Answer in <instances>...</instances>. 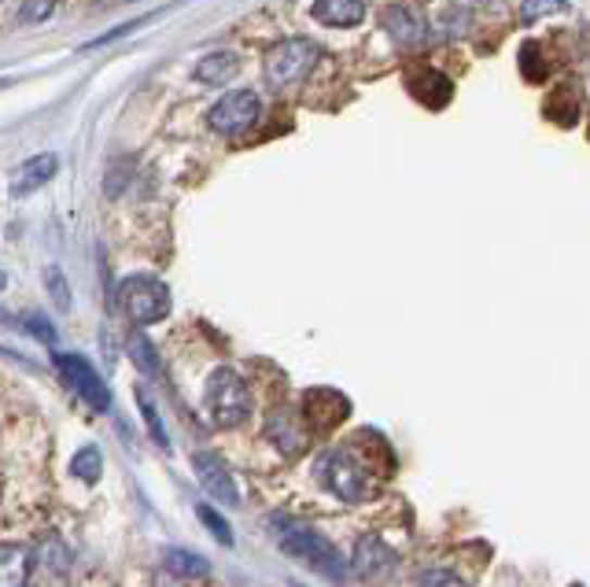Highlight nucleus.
<instances>
[{
  "mask_svg": "<svg viewBox=\"0 0 590 587\" xmlns=\"http://www.w3.org/2000/svg\"><path fill=\"white\" fill-rule=\"evenodd\" d=\"M420 587H469V584L451 570H428L420 573Z\"/></svg>",
  "mask_w": 590,
  "mask_h": 587,
  "instance_id": "obj_28",
  "label": "nucleus"
},
{
  "mask_svg": "<svg viewBox=\"0 0 590 587\" xmlns=\"http://www.w3.org/2000/svg\"><path fill=\"white\" fill-rule=\"evenodd\" d=\"M561 12H568V0H524V4H520L524 23H539V18L561 15Z\"/></svg>",
  "mask_w": 590,
  "mask_h": 587,
  "instance_id": "obj_23",
  "label": "nucleus"
},
{
  "mask_svg": "<svg viewBox=\"0 0 590 587\" xmlns=\"http://www.w3.org/2000/svg\"><path fill=\"white\" fill-rule=\"evenodd\" d=\"M30 570L34 554L23 544H0V587H26Z\"/></svg>",
  "mask_w": 590,
  "mask_h": 587,
  "instance_id": "obj_16",
  "label": "nucleus"
},
{
  "mask_svg": "<svg viewBox=\"0 0 590 587\" xmlns=\"http://www.w3.org/2000/svg\"><path fill=\"white\" fill-rule=\"evenodd\" d=\"M4 288H8V274L0 270V292H4Z\"/></svg>",
  "mask_w": 590,
  "mask_h": 587,
  "instance_id": "obj_30",
  "label": "nucleus"
},
{
  "mask_svg": "<svg viewBox=\"0 0 590 587\" xmlns=\"http://www.w3.org/2000/svg\"><path fill=\"white\" fill-rule=\"evenodd\" d=\"M259 115H262V100L251 89H237V92H229V97H222L218 104L208 111V126L214 134L233 137V134H243V129L255 126Z\"/></svg>",
  "mask_w": 590,
  "mask_h": 587,
  "instance_id": "obj_7",
  "label": "nucleus"
},
{
  "mask_svg": "<svg viewBox=\"0 0 590 587\" xmlns=\"http://www.w3.org/2000/svg\"><path fill=\"white\" fill-rule=\"evenodd\" d=\"M166 570L174 576H181V580H200V576L211 573V562L192 551H181V547H174V551H166Z\"/></svg>",
  "mask_w": 590,
  "mask_h": 587,
  "instance_id": "obj_18",
  "label": "nucleus"
},
{
  "mask_svg": "<svg viewBox=\"0 0 590 587\" xmlns=\"http://www.w3.org/2000/svg\"><path fill=\"white\" fill-rule=\"evenodd\" d=\"M55 174H60V155H52V152L30 155V160H26L12 174V196H15V200H23V196L45 189V185H49Z\"/></svg>",
  "mask_w": 590,
  "mask_h": 587,
  "instance_id": "obj_13",
  "label": "nucleus"
},
{
  "mask_svg": "<svg viewBox=\"0 0 590 587\" xmlns=\"http://www.w3.org/2000/svg\"><path fill=\"white\" fill-rule=\"evenodd\" d=\"M311 436L314 428L306 425V417L299 410L280 407L266 417V440L277 447L285 459H299V454L311 451Z\"/></svg>",
  "mask_w": 590,
  "mask_h": 587,
  "instance_id": "obj_8",
  "label": "nucleus"
},
{
  "mask_svg": "<svg viewBox=\"0 0 590 587\" xmlns=\"http://www.w3.org/2000/svg\"><path fill=\"white\" fill-rule=\"evenodd\" d=\"M237 55L233 52H208L200 63H196V82L203 86H226V82L237 78Z\"/></svg>",
  "mask_w": 590,
  "mask_h": 587,
  "instance_id": "obj_17",
  "label": "nucleus"
},
{
  "mask_svg": "<svg viewBox=\"0 0 590 587\" xmlns=\"http://www.w3.org/2000/svg\"><path fill=\"white\" fill-rule=\"evenodd\" d=\"M274 533H277L280 551L288 558H296V562H303L306 570H314L317 576H329L336 584L348 580V562H343L340 551H336L322 533L299 525V521H277Z\"/></svg>",
  "mask_w": 590,
  "mask_h": 587,
  "instance_id": "obj_1",
  "label": "nucleus"
},
{
  "mask_svg": "<svg viewBox=\"0 0 590 587\" xmlns=\"http://www.w3.org/2000/svg\"><path fill=\"white\" fill-rule=\"evenodd\" d=\"M380 26L388 30V37L406 45V49H417V45L428 41V23L414 4H388L380 15Z\"/></svg>",
  "mask_w": 590,
  "mask_h": 587,
  "instance_id": "obj_11",
  "label": "nucleus"
},
{
  "mask_svg": "<svg viewBox=\"0 0 590 587\" xmlns=\"http://www.w3.org/2000/svg\"><path fill=\"white\" fill-rule=\"evenodd\" d=\"M196 514H200L203 528H208V533L218 539L222 547H233V528H229V521L218 514V510L208 507V502H200V507H196Z\"/></svg>",
  "mask_w": 590,
  "mask_h": 587,
  "instance_id": "obj_20",
  "label": "nucleus"
},
{
  "mask_svg": "<svg viewBox=\"0 0 590 587\" xmlns=\"http://www.w3.org/2000/svg\"><path fill=\"white\" fill-rule=\"evenodd\" d=\"M192 470H196V480H200V488L208 491L211 499L226 502V507H237L240 496H237V480H233L229 465L218 459V454L211 451H196L192 454Z\"/></svg>",
  "mask_w": 590,
  "mask_h": 587,
  "instance_id": "obj_10",
  "label": "nucleus"
},
{
  "mask_svg": "<svg viewBox=\"0 0 590 587\" xmlns=\"http://www.w3.org/2000/svg\"><path fill=\"white\" fill-rule=\"evenodd\" d=\"M317 477H322L325 488L332 491L336 499L343 502H365L373 496V484H369V473L365 465L354 459L351 451H329L317 465Z\"/></svg>",
  "mask_w": 590,
  "mask_h": 587,
  "instance_id": "obj_5",
  "label": "nucleus"
},
{
  "mask_svg": "<svg viewBox=\"0 0 590 587\" xmlns=\"http://www.w3.org/2000/svg\"><path fill=\"white\" fill-rule=\"evenodd\" d=\"M45 288H49L55 311L67 314V311H71V285H67V277H63V270H60V266H49V270H45Z\"/></svg>",
  "mask_w": 590,
  "mask_h": 587,
  "instance_id": "obj_21",
  "label": "nucleus"
},
{
  "mask_svg": "<svg viewBox=\"0 0 590 587\" xmlns=\"http://www.w3.org/2000/svg\"><path fill=\"white\" fill-rule=\"evenodd\" d=\"M52 12H55V0H26L18 18H23V23H45V18H52Z\"/></svg>",
  "mask_w": 590,
  "mask_h": 587,
  "instance_id": "obj_27",
  "label": "nucleus"
},
{
  "mask_svg": "<svg viewBox=\"0 0 590 587\" xmlns=\"http://www.w3.org/2000/svg\"><path fill=\"white\" fill-rule=\"evenodd\" d=\"M148 18H134V23H122V26H115V30H108V34H100L97 41H89L86 45V52H92V49H104V45H115V41H122L126 34H134V30H140Z\"/></svg>",
  "mask_w": 590,
  "mask_h": 587,
  "instance_id": "obj_25",
  "label": "nucleus"
},
{
  "mask_svg": "<svg viewBox=\"0 0 590 587\" xmlns=\"http://www.w3.org/2000/svg\"><path fill=\"white\" fill-rule=\"evenodd\" d=\"M314 18L332 30H351L365 18V0H314Z\"/></svg>",
  "mask_w": 590,
  "mask_h": 587,
  "instance_id": "obj_15",
  "label": "nucleus"
},
{
  "mask_svg": "<svg viewBox=\"0 0 590 587\" xmlns=\"http://www.w3.org/2000/svg\"><path fill=\"white\" fill-rule=\"evenodd\" d=\"M118 303L137 325H155L171 314V288L152 274H129L118 285Z\"/></svg>",
  "mask_w": 590,
  "mask_h": 587,
  "instance_id": "obj_4",
  "label": "nucleus"
},
{
  "mask_svg": "<svg viewBox=\"0 0 590 587\" xmlns=\"http://www.w3.org/2000/svg\"><path fill=\"white\" fill-rule=\"evenodd\" d=\"M351 414V403L332 388H311L303 403V417L311 428H336Z\"/></svg>",
  "mask_w": 590,
  "mask_h": 587,
  "instance_id": "obj_12",
  "label": "nucleus"
},
{
  "mask_svg": "<svg viewBox=\"0 0 590 587\" xmlns=\"http://www.w3.org/2000/svg\"><path fill=\"white\" fill-rule=\"evenodd\" d=\"M399 570V554L380 536H362L351 554V573L365 584H384Z\"/></svg>",
  "mask_w": 590,
  "mask_h": 587,
  "instance_id": "obj_9",
  "label": "nucleus"
},
{
  "mask_svg": "<svg viewBox=\"0 0 590 587\" xmlns=\"http://www.w3.org/2000/svg\"><path fill=\"white\" fill-rule=\"evenodd\" d=\"M55 370H60V377L67 380L74 396L81 399V403H89L92 410H111V391L104 385V377L97 374V366H92L89 359L81 355H52Z\"/></svg>",
  "mask_w": 590,
  "mask_h": 587,
  "instance_id": "obj_6",
  "label": "nucleus"
},
{
  "mask_svg": "<svg viewBox=\"0 0 590 587\" xmlns=\"http://www.w3.org/2000/svg\"><path fill=\"white\" fill-rule=\"evenodd\" d=\"M74 473H78L86 484H97L100 473H104V465H100V447H81L78 459H74Z\"/></svg>",
  "mask_w": 590,
  "mask_h": 587,
  "instance_id": "obj_22",
  "label": "nucleus"
},
{
  "mask_svg": "<svg viewBox=\"0 0 590 587\" xmlns=\"http://www.w3.org/2000/svg\"><path fill=\"white\" fill-rule=\"evenodd\" d=\"M203 403L214 428H240L251 417V388L233 366H218L203 385Z\"/></svg>",
  "mask_w": 590,
  "mask_h": 587,
  "instance_id": "obj_3",
  "label": "nucleus"
},
{
  "mask_svg": "<svg viewBox=\"0 0 590 587\" xmlns=\"http://www.w3.org/2000/svg\"><path fill=\"white\" fill-rule=\"evenodd\" d=\"M406 89L414 92L425 108H447L454 97V86L447 74H439L436 67H417L406 74Z\"/></svg>",
  "mask_w": 590,
  "mask_h": 587,
  "instance_id": "obj_14",
  "label": "nucleus"
},
{
  "mask_svg": "<svg viewBox=\"0 0 590 587\" xmlns=\"http://www.w3.org/2000/svg\"><path fill=\"white\" fill-rule=\"evenodd\" d=\"M129 359L140 366V374H148V377H159V355H155V348H152V340L148 337H140V333H134L129 337Z\"/></svg>",
  "mask_w": 590,
  "mask_h": 587,
  "instance_id": "obj_19",
  "label": "nucleus"
},
{
  "mask_svg": "<svg viewBox=\"0 0 590 587\" xmlns=\"http://www.w3.org/2000/svg\"><path fill=\"white\" fill-rule=\"evenodd\" d=\"M4 322H12V325H18V329H26L30 337H37V340H45V344H55V329L45 319H4Z\"/></svg>",
  "mask_w": 590,
  "mask_h": 587,
  "instance_id": "obj_26",
  "label": "nucleus"
},
{
  "mask_svg": "<svg viewBox=\"0 0 590 587\" xmlns=\"http://www.w3.org/2000/svg\"><path fill=\"white\" fill-rule=\"evenodd\" d=\"M137 403H140V414H145L152 440H155L159 447H171V440H166V428H163V422H159V414H155V407H152V399H148L145 391H137Z\"/></svg>",
  "mask_w": 590,
  "mask_h": 587,
  "instance_id": "obj_24",
  "label": "nucleus"
},
{
  "mask_svg": "<svg viewBox=\"0 0 590 587\" xmlns=\"http://www.w3.org/2000/svg\"><path fill=\"white\" fill-rule=\"evenodd\" d=\"M317 60H322V49L311 41V37H280L262 55V74H266L269 89H292L306 78Z\"/></svg>",
  "mask_w": 590,
  "mask_h": 587,
  "instance_id": "obj_2",
  "label": "nucleus"
},
{
  "mask_svg": "<svg viewBox=\"0 0 590 587\" xmlns=\"http://www.w3.org/2000/svg\"><path fill=\"white\" fill-rule=\"evenodd\" d=\"M26 587H63V580H55V576H49V580H41V584H26Z\"/></svg>",
  "mask_w": 590,
  "mask_h": 587,
  "instance_id": "obj_29",
  "label": "nucleus"
}]
</instances>
